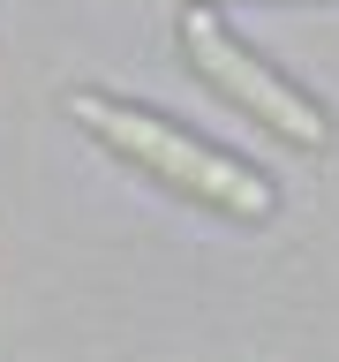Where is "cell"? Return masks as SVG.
Segmentation results:
<instances>
[{
	"instance_id": "cell-1",
	"label": "cell",
	"mask_w": 339,
	"mask_h": 362,
	"mask_svg": "<svg viewBox=\"0 0 339 362\" xmlns=\"http://www.w3.org/2000/svg\"><path fill=\"white\" fill-rule=\"evenodd\" d=\"M68 121H83L106 151L136 158L151 181H166V189H181V197L211 204V211H226V219H271V181L256 174V166H242V158L211 151V144H196V136H181L174 121H158V113L129 106V98H106V90H68Z\"/></svg>"
},
{
	"instance_id": "cell-2",
	"label": "cell",
	"mask_w": 339,
	"mask_h": 362,
	"mask_svg": "<svg viewBox=\"0 0 339 362\" xmlns=\"http://www.w3.org/2000/svg\"><path fill=\"white\" fill-rule=\"evenodd\" d=\"M181 45H189V61H196L203 83L226 90L242 113H256L271 136H287L294 151H324V144H332V121H324L294 83H279L249 45H234V30H226L211 8H189V16H181Z\"/></svg>"
}]
</instances>
